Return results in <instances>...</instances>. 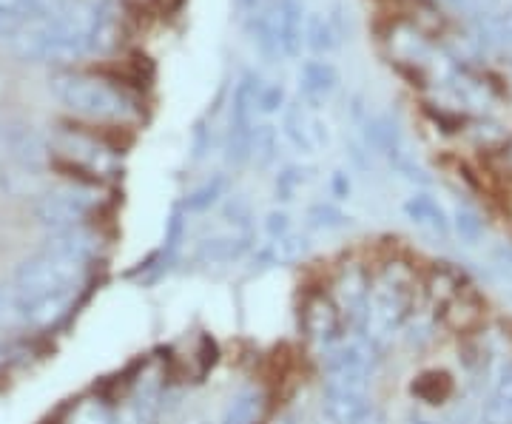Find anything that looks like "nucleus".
<instances>
[{"label": "nucleus", "mask_w": 512, "mask_h": 424, "mask_svg": "<svg viewBox=\"0 0 512 424\" xmlns=\"http://www.w3.org/2000/svg\"><path fill=\"white\" fill-rule=\"evenodd\" d=\"M49 89L57 100L74 114L94 120H123L131 114V100L111 83L80 72H57L49 80Z\"/></svg>", "instance_id": "f257e3e1"}, {"label": "nucleus", "mask_w": 512, "mask_h": 424, "mask_svg": "<svg viewBox=\"0 0 512 424\" xmlns=\"http://www.w3.org/2000/svg\"><path fill=\"white\" fill-rule=\"evenodd\" d=\"M404 319H407V296L402 288L390 285V282H379L376 288L367 291L365 311L353 331L367 336L379 351H384L393 342V336L399 333Z\"/></svg>", "instance_id": "f03ea898"}, {"label": "nucleus", "mask_w": 512, "mask_h": 424, "mask_svg": "<svg viewBox=\"0 0 512 424\" xmlns=\"http://www.w3.org/2000/svg\"><path fill=\"white\" fill-rule=\"evenodd\" d=\"M86 265H77L69 259L40 251L37 257L23 259L15 271V291L20 296L46 294V291H63V288H80Z\"/></svg>", "instance_id": "7ed1b4c3"}, {"label": "nucleus", "mask_w": 512, "mask_h": 424, "mask_svg": "<svg viewBox=\"0 0 512 424\" xmlns=\"http://www.w3.org/2000/svg\"><path fill=\"white\" fill-rule=\"evenodd\" d=\"M256 94H259V77L242 74L231 100V120H228V163L245 166L254 154L256 131Z\"/></svg>", "instance_id": "20e7f679"}, {"label": "nucleus", "mask_w": 512, "mask_h": 424, "mask_svg": "<svg viewBox=\"0 0 512 424\" xmlns=\"http://www.w3.org/2000/svg\"><path fill=\"white\" fill-rule=\"evenodd\" d=\"M94 205H97V194L89 188L60 185L37 197L35 217L43 228L60 231V228L83 225V220L94 211Z\"/></svg>", "instance_id": "39448f33"}, {"label": "nucleus", "mask_w": 512, "mask_h": 424, "mask_svg": "<svg viewBox=\"0 0 512 424\" xmlns=\"http://www.w3.org/2000/svg\"><path fill=\"white\" fill-rule=\"evenodd\" d=\"M382 362V351L359 331L342 333L325 348L328 373H367L373 376Z\"/></svg>", "instance_id": "423d86ee"}, {"label": "nucleus", "mask_w": 512, "mask_h": 424, "mask_svg": "<svg viewBox=\"0 0 512 424\" xmlns=\"http://www.w3.org/2000/svg\"><path fill=\"white\" fill-rule=\"evenodd\" d=\"M322 413L333 424H382V410L376 407L370 393H342L325 390Z\"/></svg>", "instance_id": "0eeeda50"}, {"label": "nucleus", "mask_w": 512, "mask_h": 424, "mask_svg": "<svg viewBox=\"0 0 512 424\" xmlns=\"http://www.w3.org/2000/svg\"><path fill=\"white\" fill-rule=\"evenodd\" d=\"M274 29L279 37V52L285 57H299L305 49L308 15L302 0H271Z\"/></svg>", "instance_id": "6e6552de"}, {"label": "nucleus", "mask_w": 512, "mask_h": 424, "mask_svg": "<svg viewBox=\"0 0 512 424\" xmlns=\"http://www.w3.org/2000/svg\"><path fill=\"white\" fill-rule=\"evenodd\" d=\"M77 291H80V288H63V291L20 296L23 325H29V328H52V325H57L63 316L72 311Z\"/></svg>", "instance_id": "1a4fd4ad"}, {"label": "nucleus", "mask_w": 512, "mask_h": 424, "mask_svg": "<svg viewBox=\"0 0 512 424\" xmlns=\"http://www.w3.org/2000/svg\"><path fill=\"white\" fill-rule=\"evenodd\" d=\"M43 251L55 254L60 259H69V262H77V265H89L100 251V237L94 231H89L86 225H72V228L49 231Z\"/></svg>", "instance_id": "9d476101"}, {"label": "nucleus", "mask_w": 512, "mask_h": 424, "mask_svg": "<svg viewBox=\"0 0 512 424\" xmlns=\"http://www.w3.org/2000/svg\"><path fill=\"white\" fill-rule=\"evenodd\" d=\"M339 86V72L328 60H305L299 69V94L308 109H322Z\"/></svg>", "instance_id": "9b49d317"}, {"label": "nucleus", "mask_w": 512, "mask_h": 424, "mask_svg": "<svg viewBox=\"0 0 512 424\" xmlns=\"http://www.w3.org/2000/svg\"><path fill=\"white\" fill-rule=\"evenodd\" d=\"M251 240H254L251 231H239V228L225 231V234L202 240L197 248V259L202 265H231L251 251V245H254Z\"/></svg>", "instance_id": "f8f14e48"}, {"label": "nucleus", "mask_w": 512, "mask_h": 424, "mask_svg": "<svg viewBox=\"0 0 512 424\" xmlns=\"http://www.w3.org/2000/svg\"><path fill=\"white\" fill-rule=\"evenodd\" d=\"M404 214H407V220L413 222V225H419L421 231H427V234H433V237H450V228H453V222L450 217L444 214V208H441L433 197H427V194H413L407 203H404Z\"/></svg>", "instance_id": "ddd939ff"}, {"label": "nucleus", "mask_w": 512, "mask_h": 424, "mask_svg": "<svg viewBox=\"0 0 512 424\" xmlns=\"http://www.w3.org/2000/svg\"><path fill=\"white\" fill-rule=\"evenodd\" d=\"M311 251V240L302 234H288L282 240L265 242L262 248L254 251V265L259 268H276V265H291Z\"/></svg>", "instance_id": "4468645a"}, {"label": "nucleus", "mask_w": 512, "mask_h": 424, "mask_svg": "<svg viewBox=\"0 0 512 424\" xmlns=\"http://www.w3.org/2000/svg\"><path fill=\"white\" fill-rule=\"evenodd\" d=\"M484 424H512V362L504 365L481 410Z\"/></svg>", "instance_id": "2eb2a0df"}, {"label": "nucleus", "mask_w": 512, "mask_h": 424, "mask_svg": "<svg viewBox=\"0 0 512 424\" xmlns=\"http://www.w3.org/2000/svg\"><path fill=\"white\" fill-rule=\"evenodd\" d=\"M282 131L288 137L296 151L302 154H311L316 151V137H313V117L308 114V109L302 103H291L285 106V114H282Z\"/></svg>", "instance_id": "dca6fc26"}, {"label": "nucleus", "mask_w": 512, "mask_h": 424, "mask_svg": "<svg viewBox=\"0 0 512 424\" xmlns=\"http://www.w3.org/2000/svg\"><path fill=\"white\" fill-rule=\"evenodd\" d=\"M262 407H265L262 390H239L237 396L228 402V407H225L220 424H256L259 422V416H262Z\"/></svg>", "instance_id": "f3484780"}, {"label": "nucleus", "mask_w": 512, "mask_h": 424, "mask_svg": "<svg viewBox=\"0 0 512 424\" xmlns=\"http://www.w3.org/2000/svg\"><path fill=\"white\" fill-rule=\"evenodd\" d=\"M305 46H311L316 55H328L339 46V29L328 15H313L308 18V32H305Z\"/></svg>", "instance_id": "a211bd4d"}, {"label": "nucleus", "mask_w": 512, "mask_h": 424, "mask_svg": "<svg viewBox=\"0 0 512 424\" xmlns=\"http://www.w3.org/2000/svg\"><path fill=\"white\" fill-rule=\"evenodd\" d=\"M57 6H60V0H0V12H6L9 18L20 20V23L52 18Z\"/></svg>", "instance_id": "6ab92c4d"}, {"label": "nucleus", "mask_w": 512, "mask_h": 424, "mask_svg": "<svg viewBox=\"0 0 512 424\" xmlns=\"http://www.w3.org/2000/svg\"><path fill=\"white\" fill-rule=\"evenodd\" d=\"M228 180L225 174H214L211 180H205L200 188H194L185 200V211H208L214 203H220V197H225Z\"/></svg>", "instance_id": "aec40b11"}, {"label": "nucleus", "mask_w": 512, "mask_h": 424, "mask_svg": "<svg viewBox=\"0 0 512 424\" xmlns=\"http://www.w3.org/2000/svg\"><path fill=\"white\" fill-rule=\"evenodd\" d=\"M478 32H481V37L493 40V43L512 46V9L484 12V18L478 20Z\"/></svg>", "instance_id": "412c9836"}, {"label": "nucleus", "mask_w": 512, "mask_h": 424, "mask_svg": "<svg viewBox=\"0 0 512 424\" xmlns=\"http://www.w3.org/2000/svg\"><path fill=\"white\" fill-rule=\"evenodd\" d=\"M308 180H311V168H299V166L282 168V171L276 174V185H274L276 200H282V203L293 200V197L299 194V188L308 183Z\"/></svg>", "instance_id": "4be33fe9"}, {"label": "nucleus", "mask_w": 512, "mask_h": 424, "mask_svg": "<svg viewBox=\"0 0 512 424\" xmlns=\"http://www.w3.org/2000/svg\"><path fill=\"white\" fill-rule=\"evenodd\" d=\"M279 157V134L271 126H256L254 131V154L251 160H256L262 168L274 166Z\"/></svg>", "instance_id": "5701e85b"}, {"label": "nucleus", "mask_w": 512, "mask_h": 424, "mask_svg": "<svg viewBox=\"0 0 512 424\" xmlns=\"http://www.w3.org/2000/svg\"><path fill=\"white\" fill-rule=\"evenodd\" d=\"M308 222H311V228H319V231H339L348 225L350 217L333 203H316L308 211Z\"/></svg>", "instance_id": "b1692460"}, {"label": "nucleus", "mask_w": 512, "mask_h": 424, "mask_svg": "<svg viewBox=\"0 0 512 424\" xmlns=\"http://www.w3.org/2000/svg\"><path fill=\"white\" fill-rule=\"evenodd\" d=\"M23 325V311H20V294L6 285H0V328H18Z\"/></svg>", "instance_id": "393cba45"}, {"label": "nucleus", "mask_w": 512, "mask_h": 424, "mask_svg": "<svg viewBox=\"0 0 512 424\" xmlns=\"http://www.w3.org/2000/svg\"><path fill=\"white\" fill-rule=\"evenodd\" d=\"M256 109L262 114H276V111L285 109V89L279 83H259Z\"/></svg>", "instance_id": "a878e982"}, {"label": "nucleus", "mask_w": 512, "mask_h": 424, "mask_svg": "<svg viewBox=\"0 0 512 424\" xmlns=\"http://www.w3.org/2000/svg\"><path fill=\"white\" fill-rule=\"evenodd\" d=\"M453 225H456L458 237L467 242H476L478 237H481V231H484V225H481V220H478V214H473L470 208H458Z\"/></svg>", "instance_id": "bb28decb"}, {"label": "nucleus", "mask_w": 512, "mask_h": 424, "mask_svg": "<svg viewBox=\"0 0 512 424\" xmlns=\"http://www.w3.org/2000/svg\"><path fill=\"white\" fill-rule=\"evenodd\" d=\"M265 234H268V240H282V237H288L293 234V222L291 214L288 211H271L268 217H265Z\"/></svg>", "instance_id": "cd10ccee"}, {"label": "nucleus", "mask_w": 512, "mask_h": 424, "mask_svg": "<svg viewBox=\"0 0 512 424\" xmlns=\"http://www.w3.org/2000/svg\"><path fill=\"white\" fill-rule=\"evenodd\" d=\"M74 424H114V422H111V416L106 407L92 402V405L80 407V413L74 416Z\"/></svg>", "instance_id": "c85d7f7f"}, {"label": "nucleus", "mask_w": 512, "mask_h": 424, "mask_svg": "<svg viewBox=\"0 0 512 424\" xmlns=\"http://www.w3.org/2000/svg\"><path fill=\"white\" fill-rule=\"evenodd\" d=\"M330 191H333V197L336 200H345L350 194V180L345 171H333V177H330Z\"/></svg>", "instance_id": "c756f323"}, {"label": "nucleus", "mask_w": 512, "mask_h": 424, "mask_svg": "<svg viewBox=\"0 0 512 424\" xmlns=\"http://www.w3.org/2000/svg\"><path fill=\"white\" fill-rule=\"evenodd\" d=\"M20 26V20L9 18L6 12H0V40H9V37L15 35V29Z\"/></svg>", "instance_id": "7c9ffc66"}, {"label": "nucleus", "mask_w": 512, "mask_h": 424, "mask_svg": "<svg viewBox=\"0 0 512 424\" xmlns=\"http://www.w3.org/2000/svg\"><path fill=\"white\" fill-rule=\"evenodd\" d=\"M276 424H293V419H279V422Z\"/></svg>", "instance_id": "2f4dec72"}, {"label": "nucleus", "mask_w": 512, "mask_h": 424, "mask_svg": "<svg viewBox=\"0 0 512 424\" xmlns=\"http://www.w3.org/2000/svg\"><path fill=\"white\" fill-rule=\"evenodd\" d=\"M456 3H458V6H461V0H456Z\"/></svg>", "instance_id": "473e14b6"}, {"label": "nucleus", "mask_w": 512, "mask_h": 424, "mask_svg": "<svg viewBox=\"0 0 512 424\" xmlns=\"http://www.w3.org/2000/svg\"><path fill=\"white\" fill-rule=\"evenodd\" d=\"M202 424H205V422H202Z\"/></svg>", "instance_id": "72a5a7b5"}]
</instances>
